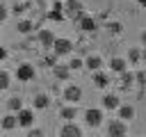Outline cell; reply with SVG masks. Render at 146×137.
Returning <instances> with one entry per match:
<instances>
[{"label": "cell", "mask_w": 146, "mask_h": 137, "mask_svg": "<svg viewBox=\"0 0 146 137\" xmlns=\"http://www.w3.org/2000/svg\"><path fill=\"white\" fill-rule=\"evenodd\" d=\"M137 5L139 7H146V0H137Z\"/></svg>", "instance_id": "obj_35"}, {"label": "cell", "mask_w": 146, "mask_h": 137, "mask_svg": "<svg viewBox=\"0 0 146 137\" xmlns=\"http://www.w3.org/2000/svg\"><path fill=\"white\" fill-rule=\"evenodd\" d=\"M48 105H50V98H48L46 94H36V96H34V107H36V110H46Z\"/></svg>", "instance_id": "obj_22"}, {"label": "cell", "mask_w": 146, "mask_h": 137, "mask_svg": "<svg viewBox=\"0 0 146 137\" xmlns=\"http://www.w3.org/2000/svg\"><path fill=\"white\" fill-rule=\"evenodd\" d=\"M119 84H121L123 89L132 87V84H135V73H132V71H123V73H119Z\"/></svg>", "instance_id": "obj_17"}, {"label": "cell", "mask_w": 146, "mask_h": 137, "mask_svg": "<svg viewBox=\"0 0 146 137\" xmlns=\"http://www.w3.org/2000/svg\"><path fill=\"white\" fill-rule=\"evenodd\" d=\"M59 137H84V135H82V128H80L78 123L66 121V123L62 126V130H59Z\"/></svg>", "instance_id": "obj_8"}, {"label": "cell", "mask_w": 146, "mask_h": 137, "mask_svg": "<svg viewBox=\"0 0 146 137\" xmlns=\"http://www.w3.org/2000/svg\"><path fill=\"white\" fill-rule=\"evenodd\" d=\"M135 80H137L139 84H146V75H144V73H135Z\"/></svg>", "instance_id": "obj_29"}, {"label": "cell", "mask_w": 146, "mask_h": 137, "mask_svg": "<svg viewBox=\"0 0 146 137\" xmlns=\"http://www.w3.org/2000/svg\"><path fill=\"white\" fill-rule=\"evenodd\" d=\"M48 18L55 21V23H62V21L66 18V16H64V2L55 0V2L50 5V9H48Z\"/></svg>", "instance_id": "obj_6"}, {"label": "cell", "mask_w": 146, "mask_h": 137, "mask_svg": "<svg viewBox=\"0 0 146 137\" xmlns=\"http://www.w3.org/2000/svg\"><path fill=\"white\" fill-rule=\"evenodd\" d=\"M9 80H11V78H9V73L0 68V89H7V87H9Z\"/></svg>", "instance_id": "obj_27"}, {"label": "cell", "mask_w": 146, "mask_h": 137, "mask_svg": "<svg viewBox=\"0 0 146 137\" xmlns=\"http://www.w3.org/2000/svg\"><path fill=\"white\" fill-rule=\"evenodd\" d=\"M14 2H21V0H14Z\"/></svg>", "instance_id": "obj_36"}, {"label": "cell", "mask_w": 146, "mask_h": 137, "mask_svg": "<svg viewBox=\"0 0 146 137\" xmlns=\"http://www.w3.org/2000/svg\"><path fill=\"white\" fill-rule=\"evenodd\" d=\"M64 100L71 103V105H78V103L82 100V89H80L78 84H68V87L64 89Z\"/></svg>", "instance_id": "obj_5"}, {"label": "cell", "mask_w": 146, "mask_h": 137, "mask_svg": "<svg viewBox=\"0 0 146 137\" xmlns=\"http://www.w3.org/2000/svg\"><path fill=\"white\" fill-rule=\"evenodd\" d=\"M0 126H2L5 130H14V128L18 126V121H16V116H14V114H5V116H2V121H0Z\"/></svg>", "instance_id": "obj_20"}, {"label": "cell", "mask_w": 146, "mask_h": 137, "mask_svg": "<svg viewBox=\"0 0 146 137\" xmlns=\"http://www.w3.org/2000/svg\"><path fill=\"white\" fill-rule=\"evenodd\" d=\"M52 53L57 57H64V55H71L73 53V41L66 39V37H55V43H52Z\"/></svg>", "instance_id": "obj_1"}, {"label": "cell", "mask_w": 146, "mask_h": 137, "mask_svg": "<svg viewBox=\"0 0 146 137\" xmlns=\"http://www.w3.org/2000/svg\"><path fill=\"white\" fill-rule=\"evenodd\" d=\"M94 84L98 89H107L110 87V75L103 73V71H94Z\"/></svg>", "instance_id": "obj_14"}, {"label": "cell", "mask_w": 146, "mask_h": 137, "mask_svg": "<svg viewBox=\"0 0 146 137\" xmlns=\"http://www.w3.org/2000/svg\"><path fill=\"white\" fill-rule=\"evenodd\" d=\"M39 43H41L43 48H52V43H55V34H52L50 30H41V32H39Z\"/></svg>", "instance_id": "obj_16"}, {"label": "cell", "mask_w": 146, "mask_h": 137, "mask_svg": "<svg viewBox=\"0 0 146 137\" xmlns=\"http://www.w3.org/2000/svg\"><path fill=\"white\" fill-rule=\"evenodd\" d=\"M2 21H7V9H5V5H0V23Z\"/></svg>", "instance_id": "obj_31"}, {"label": "cell", "mask_w": 146, "mask_h": 137, "mask_svg": "<svg viewBox=\"0 0 146 137\" xmlns=\"http://www.w3.org/2000/svg\"><path fill=\"white\" fill-rule=\"evenodd\" d=\"M16 121H18V126H21V128H30V126L34 123V112H32V110L21 107V110L16 112Z\"/></svg>", "instance_id": "obj_7"}, {"label": "cell", "mask_w": 146, "mask_h": 137, "mask_svg": "<svg viewBox=\"0 0 146 137\" xmlns=\"http://www.w3.org/2000/svg\"><path fill=\"white\" fill-rule=\"evenodd\" d=\"M84 66V59H80V57H73L71 62H68V68L71 71H78V68H82Z\"/></svg>", "instance_id": "obj_26"}, {"label": "cell", "mask_w": 146, "mask_h": 137, "mask_svg": "<svg viewBox=\"0 0 146 137\" xmlns=\"http://www.w3.org/2000/svg\"><path fill=\"white\" fill-rule=\"evenodd\" d=\"M52 73H55V78H57V80H68L71 68H68V64H59V66H55V68H52Z\"/></svg>", "instance_id": "obj_19"}, {"label": "cell", "mask_w": 146, "mask_h": 137, "mask_svg": "<svg viewBox=\"0 0 146 137\" xmlns=\"http://www.w3.org/2000/svg\"><path fill=\"white\" fill-rule=\"evenodd\" d=\"M27 137H43V130H39V128H32V130L27 132Z\"/></svg>", "instance_id": "obj_28"}, {"label": "cell", "mask_w": 146, "mask_h": 137, "mask_svg": "<svg viewBox=\"0 0 146 137\" xmlns=\"http://www.w3.org/2000/svg\"><path fill=\"white\" fill-rule=\"evenodd\" d=\"M75 23H78V27H80L82 32H94V30H96V18H94V16L82 14V16H80Z\"/></svg>", "instance_id": "obj_10"}, {"label": "cell", "mask_w": 146, "mask_h": 137, "mask_svg": "<svg viewBox=\"0 0 146 137\" xmlns=\"http://www.w3.org/2000/svg\"><path fill=\"white\" fill-rule=\"evenodd\" d=\"M116 112H119V119H121V121H132V119H135V114H137V112H135V107H132V105H128V103L119 105V107H116Z\"/></svg>", "instance_id": "obj_12"}, {"label": "cell", "mask_w": 146, "mask_h": 137, "mask_svg": "<svg viewBox=\"0 0 146 137\" xmlns=\"http://www.w3.org/2000/svg\"><path fill=\"white\" fill-rule=\"evenodd\" d=\"M25 7H27V5H21V2H16V5H14V11H16V14H21V11H25Z\"/></svg>", "instance_id": "obj_30"}, {"label": "cell", "mask_w": 146, "mask_h": 137, "mask_svg": "<svg viewBox=\"0 0 146 137\" xmlns=\"http://www.w3.org/2000/svg\"><path fill=\"white\" fill-rule=\"evenodd\" d=\"M110 71H112V73H123V71H128V59H125V57H112V59H110Z\"/></svg>", "instance_id": "obj_11"}, {"label": "cell", "mask_w": 146, "mask_h": 137, "mask_svg": "<svg viewBox=\"0 0 146 137\" xmlns=\"http://www.w3.org/2000/svg\"><path fill=\"white\" fill-rule=\"evenodd\" d=\"M103 110H98V107H89L87 112H84V123L89 126V128H98L100 123H103Z\"/></svg>", "instance_id": "obj_3"}, {"label": "cell", "mask_w": 146, "mask_h": 137, "mask_svg": "<svg viewBox=\"0 0 146 137\" xmlns=\"http://www.w3.org/2000/svg\"><path fill=\"white\" fill-rule=\"evenodd\" d=\"M59 116H62V119H64V121H73V119H75V116H78V107H75V105H71V103H68V105H66V107H62V110H59Z\"/></svg>", "instance_id": "obj_18"}, {"label": "cell", "mask_w": 146, "mask_h": 137, "mask_svg": "<svg viewBox=\"0 0 146 137\" xmlns=\"http://www.w3.org/2000/svg\"><path fill=\"white\" fill-rule=\"evenodd\" d=\"M119 105H121V100H119L116 94H105L103 96V110H116Z\"/></svg>", "instance_id": "obj_15"}, {"label": "cell", "mask_w": 146, "mask_h": 137, "mask_svg": "<svg viewBox=\"0 0 146 137\" xmlns=\"http://www.w3.org/2000/svg\"><path fill=\"white\" fill-rule=\"evenodd\" d=\"M84 68H89L91 73H94V71H100V68H103V57H100V55H89V57L84 59Z\"/></svg>", "instance_id": "obj_13"}, {"label": "cell", "mask_w": 146, "mask_h": 137, "mask_svg": "<svg viewBox=\"0 0 146 137\" xmlns=\"http://www.w3.org/2000/svg\"><path fill=\"white\" fill-rule=\"evenodd\" d=\"M125 135H128V126H125V121L114 119V121L107 123V137H125Z\"/></svg>", "instance_id": "obj_4"}, {"label": "cell", "mask_w": 146, "mask_h": 137, "mask_svg": "<svg viewBox=\"0 0 146 137\" xmlns=\"http://www.w3.org/2000/svg\"><path fill=\"white\" fill-rule=\"evenodd\" d=\"M32 27H34V25H32V21H18V25H16V30H18L21 34H30V32H32Z\"/></svg>", "instance_id": "obj_24"}, {"label": "cell", "mask_w": 146, "mask_h": 137, "mask_svg": "<svg viewBox=\"0 0 146 137\" xmlns=\"http://www.w3.org/2000/svg\"><path fill=\"white\" fill-rule=\"evenodd\" d=\"M141 62H146V46L141 48Z\"/></svg>", "instance_id": "obj_34"}, {"label": "cell", "mask_w": 146, "mask_h": 137, "mask_svg": "<svg viewBox=\"0 0 146 137\" xmlns=\"http://www.w3.org/2000/svg\"><path fill=\"white\" fill-rule=\"evenodd\" d=\"M141 62V48H130L128 50V64H139Z\"/></svg>", "instance_id": "obj_21"}, {"label": "cell", "mask_w": 146, "mask_h": 137, "mask_svg": "<svg viewBox=\"0 0 146 137\" xmlns=\"http://www.w3.org/2000/svg\"><path fill=\"white\" fill-rule=\"evenodd\" d=\"M5 57H7V48H5V46H0V62H2Z\"/></svg>", "instance_id": "obj_32"}, {"label": "cell", "mask_w": 146, "mask_h": 137, "mask_svg": "<svg viewBox=\"0 0 146 137\" xmlns=\"http://www.w3.org/2000/svg\"><path fill=\"white\" fill-rule=\"evenodd\" d=\"M16 78H18L21 82H30V80L34 78V66H32V64H18Z\"/></svg>", "instance_id": "obj_9"}, {"label": "cell", "mask_w": 146, "mask_h": 137, "mask_svg": "<svg viewBox=\"0 0 146 137\" xmlns=\"http://www.w3.org/2000/svg\"><path fill=\"white\" fill-rule=\"evenodd\" d=\"M84 7H82V2L80 0H66L64 2V16L66 18H73V21H78L84 11H82Z\"/></svg>", "instance_id": "obj_2"}, {"label": "cell", "mask_w": 146, "mask_h": 137, "mask_svg": "<svg viewBox=\"0 0 146 137\" xmlns=\"http://www.w3.org/2000/svg\"><path fill=\"white\" fill-rule=\"evenodd\" d=\"M139 39H141V46H146V30H144V32L139 34Z\"/></svg>", "instance_id": "obj_33"}, {"label": "cell", "mask_w": 146, "mask_h": 137, "mask_svg": "<svg viewBox=\"0 0 146 137\" xmlns=\"http://www.w3.org/2000/svg\"><path fill=\"white\" fill-rule=\"evenodd\" d=\"M7 107H9L11 112H18V110L23 107V103H21V98H16V96H14V98H9V100H7Z\"/></svg>", "instance_id": "obj_25"}, {"label": "cell", "mask_w": 146, "mask_h": 137, "mask_svg": "<svg viewBox=\"0 0 146 137\" xmlns=\"http://www.w3.org/2000/svg\"><path fill=\"white\" fill-rule=\"evenodd\" d=\"M107 32L114 34V37H119V34L123 32V23H119V21H110V23H107Z\"/></svg>", "instance_id": "obj_23"}]
</instances>
